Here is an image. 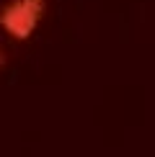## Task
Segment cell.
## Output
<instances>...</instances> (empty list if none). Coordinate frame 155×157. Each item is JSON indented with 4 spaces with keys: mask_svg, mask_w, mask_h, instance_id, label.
Masks as SVG:
<instances>
[{
    "mask_svg": "<svg viewBox=\"0 0 155 157\" xmlns=\"http://www.w3.org/2000/svg\"><path fill=\"white\" fill-rule=\"evenodd\" d=\"M3 64H5V52L0 49V67H3Z\"/></svg>",
    "mask_w": 155,
    "mask_h": 157,
    "instance_id": "2",
    "label": "cell"
},
{
    "mask_svg": "<svg viewBox=\"0 0 155 157\" xmlns=\"http://www.w3.org/2000/svg\"><path fill=\"white\" fill-rule=\"evenodd\" d=\"M44 10H47V0H8L0 8V26L10 39L26 41L39 29Z\"/></svg>",
    "mask_w": 155,
    "mask_h": 157,
    "instance_id": "1",
    "label": "cell"
}]
</instances>
